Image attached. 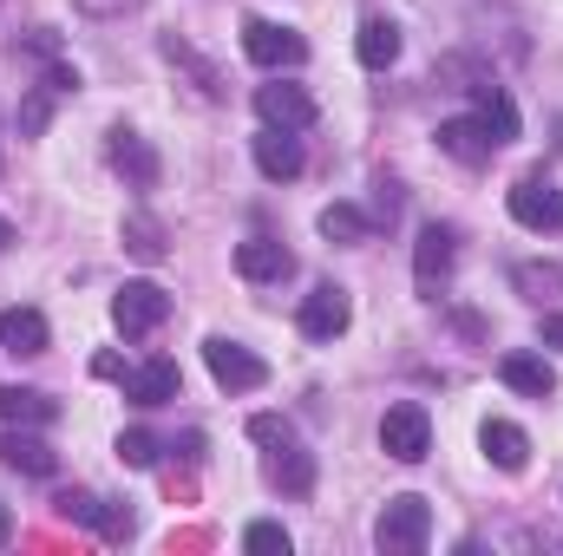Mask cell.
<instances>
[{"label":"cell","instance_id":"d6a6232c","mask_svg":"<svg viewBox=\"0 0 563 556\" xmlns=\"http://www.w3.org/2000/svg\"><path fill=\"white\" fill-rule=\"evenodd\" d=\"M92 374H99V380H125V360H119V354H99Z\"/></svg>","mask_w":563,"mask_h":556},{"label":"cell","instance_id":"3957f363","mask_svg":"<svg viewBox=\"0 0 563 556\" xmlns=\"http://www.w3.org/2000/svg\"><path fill=\"white\" fill-rule=\"evenodd\" d=\"M112 321H119L125 341H144V334H157V327L170 321V294H164L157 281H125V288L112 294Z\"/></svg>","mask_w":563,"mask_h":556},{"label":"cell","instance_id":"5b68a950","mask_svg":"<svg viewBox=\"0 0 563 556\" xmlns=\"http://www.w3.org/2000/svg\"><path fill=\"white\" fill-rule=\"evenodd\" d=\"M243 53L263 66V73H295L308 59V40L295 26H276V20H243Z\"/></svg>","mask_w":563,"mask_h":556},{"label":"cell","instance_id":"d6986e66","mask_svg":"<svg viewBox=\"0 0 563 556\" xmlns=\"http://www.w3.org/2000/svg\"><path fill=\"white\" fill-rule=\"evenodd\" d=\"M439 151L459 157V164H492L498 144H492V132H485L478 119H445V125H439Z\"/></svg>","mask_w":563,"mask_h":556},{"label":"cell","instance_id":"9a60e30c","mask_svg":"<svg viewBox=\"0 0 563 556\" xmlns=\"http://www.w3.org/2000/svg\"><path fill=\"white\" fill-rule=\"evenodd\" d=\"M236 276L243 281H282V276H295V256L282 249L276 236H250V243H236Z\"/></svg>","mask_w":563,"mask_h":556},{"label":"cell","instance_id":"44dd1931","mask_svg":"<svg viewBox=\"0 0 563 556\" xmlns=\"http://www.w3.org/2000/svg\"><path fill=\"white\" fill-rule=\"evenodd\" d=\"M472 99H478V125L492 132V144L518 138V105L505 99V86H492V79H485V86H472Z\"/></svg>","mask_w":563,"mask_h":556},{"label":"cell","instance_id":"2e32d148","mask_svg":"<svg viewBox=\"0 0 563 556\" xmlns=\"http://www.w3.org/2000/svg\"><path fill=\"white\" fill-rule=\"evenodd\" d=\"M46 341H53V327H46L40 308H7V314H0V347H7V354L33 360V354H46Z\"/></svg>","mask_w":563,"mask_h":556},{"label":"cell","instance_id":"ba28073f","mask_svg":"<svg viewBox=\"0 0 563 556\" xmlns=\"http://www.w3.org/2000/svg\"><path fill=\"white\" fill-rule=\"evenodd\" d=\"M256 119L263 125H276V132H308L321 112H314V99H308V86H256Z\"/></svg>","mask_w":563,"mask_h":556},{"label":"cell","instance_id":"9c48e42d","mask_svg":"<svg viewBox=\"0 0 563 556\" xmlns=\"http://www.w3.org/2000/svg\"><path fill=\"white\" fill-rule=\"evenodd\" d=\"M347 321H354V301H347V288H334V281H321V288L301 301V334H308V341H341Z\"/></svg>","mask_w":563,"mask_h":556},{"label":"cell","instance_id":"30bf717a","mask_svg":"<svg viewBox=\"0 0 563 556\" xmlns=\"http://www.w3.org/2000/svg\"><path fill=\"white\" fill-rule=\"evenodd\" d=\"M0 465H13V471H26V478H53V471H59V458H53V445L40 438V425H7V432H0Z\"/></svg>","mask_w":563,"mask_h":556},{"label":"cell","instance_id":"836d02e7","mask_svg":"<svg viewBox=\"0 0 563 556\" xmlns=\"http://www.w3.org/2000/svg\"><path fill=\"white\" fill-rule=\"evenodd\" d=\"M170 452H184V458H203V432H184V438H177Z\"/></svg>","mask_w":563,"mask_h":556},{"label":"cell","instance_id":"603a6c76","mask_svg":"<svg viewBox=\"0 0 563 556\" xmlns=\"http://www.w3.org/2000/svg\"><path fill=\"white\" fill-rule=\"evenodd\" d=\"M314 223H321V236H328V243H367V236H374V216H367V210H354V203H328Z\"/></svg>","mask_w":563,"mask_h":556},{"label":"cell","instance_id":"f1b7e54d","mask_svg":"<svg viewBox=\"0 0 563 556\" xmlns=\"http://www.w3.org/2000/svg\"><path fill=\"white\" fill-rule=\"evenodd\" d=\"M119 458H125V465H157V438H151V432H125V438H119Z\"/></svg>","mask_w":563,"mask_h":556},{"label":"cell","instance_id":"d4e9b609","mask_svg":"<svg viewBox=\"0 0 563 556\" xmlns=\"http://www.w3.org/2000/svg\"><path fill=\"white\" fill-rule=\"evenodd\" d=\"M250 438H256L263 452H282V445H295V425H288L282 413H256L250 419Z\"/></svg>","mask_w":563,"mask_h":556},{"label":"cell","instance_id":"7a4b0ae2","mask_svg":"<svg viewBox=\"0 0 563 556\" xmlns=\"http://www.w3.org/2000/svg\"><path fill=\"white\" fill-rule=\"evenodd\" d=\"M203 360H210V380L223 387V393H256L263 380H269V360H256L243 341H230V334H210L203 341Z\"/></svg>","mask_w":563,"mask_h":556},{"label":"cell","instance_id":"7c38bea8","mask_svg":"<svg viewBox=\"0 0 563 556\" xmlns=\"http://www.w3.org/2000/svg\"><path fill=\"white\" fill-rule=\"evenodd\" d=\"M498 380H505L511 393H525V400H551V393H558V367H551L544 354H505V360H498Z\"/></svg>","mask_w":563,"mask_h":556},{"label":"cell","instance_id":"52a82bcc","mask_svg":"<svg viewBox=\"0 0 563 556\" xmlns=\"http://www.w3.org/2000/svg\"><path fill=\"white\" fill-rule=\"evenodd\" d=\"M380 452L400 458V465H420L426 452H432V419H426V407H413V400L387 407V419H380Z\"/></svg>","mask_w":563,"mask_h":556},{"label":"cell","instance_id":"4dcf8cb0","mask_svg":"<svg viewBox=\"0 0 563 556\" xmlns=\"http://www.w3.org/2000/svg\"><path fill=\"white\" fill-rule=\"evenodd\" d=\"M374 190H380V197H374V216H380V223H394V216H400V190H394L387 177H380Z\"/></svg>","mask_w":563,"mask_h":556},{"label":"cell","instance_id":"cb8c5ba5","mask_svg":"<svg viewBox=\"0 0 563 556\" xmlns=\"http://www.w3.org/2000/svg\"><path fill=\"white\" fill-rule=\"evenodd\" d=\"M511 281H518V294H525V301H538V308L563 294V269H558V263H518Z\"/></svg>","mask_w":563,"mask_h":556},{"label":"cell","instance_id":"7402d4cb","mask_svg":"<svg viewBox=\"0 0 563 556\" xmlns=\"http://www.w3.org/2000/svg\"><path fill=\"white\" fill-rule=\"evenodd\" d=\"M269 478H276L288 498H308V491H314V452H301V438L282 445V452H269Z\"/></svg>","mask_w":563,"mask_h":556},{"label":"cell","instance_id":"4316f807","mask_svg":"<svg viewBox=\"0 0 563 556\" xmlns=\"http://www.w3.org/2000/svg\"><path fill=\"white\" fill-rule=\"evenodd\" d=\"M125 249H132V256H144V263H157V256H164V230H157L151 216H139V223L125 230Z\"/></svg>","mask_w":563,"mask_h":556},{"label":"cell","instance_id":"484cf974","mask_svg":"<svg viewBox=\"0 0 563 556\" xmlns=\"http://www.w3.org/2000/svg\"><path fill=\"white\" fill-rule=\"evenodd\" d=\"M53 99H59V92H53V86H40V92L20 105V132H26V138H40V132H46V119H53Z\"/></svg>","mask_w":563,"mask_h":556},{"label":"cell","instance_id":"f546056e","mask_svg":"<svg viewBox=\"0 0 563 556\" xmlns=\"http://www.w3.org/2000/svg\"><path fill=\"white\" fill-rule=\"evenodd\" d=\"M99 537H112V544L132 537V511H125V504H106V511H99Z\"/></svg>","mask_w":563,"mask_h":556},{"label":"cell","instance_id":"83f0119b","mask_svg":"<svg viewBox=\"0 0 563 556\" xmlns=\"http://www.w3.org/2000/svg\"><path fill=\"white\" fill-rule=\"evenodd\" d=\"M243 551H256V556H288V531H282V524H250V531H243Z\"/></svg>","mask_w":563,"mask_h":556},{"label":"cell","instance_id":"5bb4252c","mask_svg":"<svg viewBox=\"0 0 563 556\" xmlns=\"http://www.w3.org/2000/svg\"><path fill=\"white\" fill-rule=\"evenodd\" d=\"M301 138L295 132H276V125H263L256 132V170L269 177V184H288V177H301Z\"/></svg>","mask_w":563,"mask_h":556},{"label":"cell","instance_id":"4fadbf2b","mask_svg":"<svg viewBox=\"0 0 563 556\" xmlns=\"http://www.w3.org/2000/svg\"><path fill=\"white\" fill-rule=\"evenodd\" d=\"M112 170H119L132 190H157V170H164V164H157V151H151L139 132L119 125V132H112Z\"/></svg>","mask_w":563,"mask_h":556},{"label":"cell","instance_id":"ffe728a7","mask_svg":"<svg viewBox=\"0 0 563 556\" xmlns=\"http://www.w3.org/2000/svg\"><path fill=\"white\" fill-rule=\"evenodd\" d=\"M0 419L7 425H53L59 419V400L40 393V387H0Z\"/></svg>","mask_w":563,"mask_h":556},{"label":"cell","instance_id":"1f68e13d","mask_svg":"<svg viewBox=\"0 0 563 556\" xmlns=\"http://www.w3.org/2000/svg\"><path fill=\"white\" fill-rule=\"evenodd\" d=\"M538 341H544V347H558V354H563V314H544V321H538Z\"/></svg>","mask_w":563,"mask_h":556},{"label":"cell","instance_id":"8992f818","mask_svg":"<svg viewBox=\"0 0 563 556\" xmlns=\"http://www.w3.org/2000/svg\"><path fill=\"white\" fill-rule=\"evenodd\" d=\"M511 216H518L525 230H538V236H558L563 230V190L544 170L518 177V184H511Z\"/></svg>","mask_w":563,"mask_h":556},{"label":"cell","instance_id":"8fae6325","mask_svg":"<svg viewBox=\"0 0 563 556\" xmlns=\"http://www.w3.org/2000/svg\"><path fill=\"white\" fill-rule=\"evenodd\" d=\"M177 393H184L177 360H144V367H125V400H132V407H170Z\"/></svg>","mask_w":563,"mask_h":556},{"label":"cell","instance_id":"277c9868","mask_svg":"<svg viewBox=\"0 0 563 556\" xmlns=\"http://www.w3.org/2000/svg\"><path fill=\"white\" fill-rule=\"evenodd\" d=\"M452 263H459V230H452V223H426L420 243H413V281H420L426 301H439V294H445Z\"/></svg>","mask_w":563,"mask_h":556},{"label":"cell","instance_id":"e575fe53","mask_svg":"<svg viewBox=\"0 0 563 556\" xmlns=\"http://www.w3.org/2000/svg\"><path fill=\"white\" fill-rule=\"evenodd\" d=\"M7 544H13V511L0 504V551H7Z\"/></svg>","mask_w":563,"mask_h":556},{"label":"cell","instance_id":"ac0fdd59","mask_svg":"<svg viewBox=\"0 0 563 556\" xmlns=\"http://www.w3.org/2000/svg\"><path fill=\"white\" fill-rule=\"evenodd\" d=\"M354 53H361V66H367V73H387V66L400 59V26H394L387 13H367V20H361V40H354Z\"/></svg>","mask_w":563,"mask_h":556},{"label":"cell","instance_id":"d590c367","mask_svg":"<svg viewBox=\"0 0 563 556\" xmlns=\"http://www.w3.org/2000/svg\"><path fill=\"white\" fill-rule=\"evenodd\" d=\"M7 243H13V223H7V216H0V249H7Z\"/></svg>","mask_w":563,"mask_h":556},{"label":"cell","instance_id":"e0dca14e","mask_svg":"<svg viewBox=\"0 0 563 556\" xmlns=\"http://www.w3.org/2000/svg\"><path fill=\"white\" fill-rule=\"evenodd\" d=\"M478 445H485V458H492L498 471H525V465H531V438H525V425H511V419H485V425H478Z\"/></svg>","mask_w":563,"mask_h":556},{"label":"cell","instance_id":"6da1fadb","mask_svg":"<svg viewBox=\"0 0 563 556\" xmlns=\"http://www.w3.org/2000/svg\"><path fill=\"white\" fill-rule=\"evenodd\" d=\"M426 537H432V504H426V498L400 491V498H387V504H380V518H374V544H380L387 556L426 551Z\"/></svg>","mask_w":563,"mask_h":556}]
</instances>
